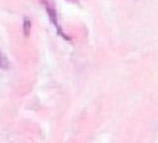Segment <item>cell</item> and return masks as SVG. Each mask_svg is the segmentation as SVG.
<instances>
[{
	"label": "cell",
	"mask_w": 158,
	"mask_h": 143,
	"mask_svg": "<svg viewBox=\"0 0 158 143\" xmlns=\"http://www.w3.org/2000/svg\"><path fill=\"white\" fill-rule=\"evenodd\" d=\"M42 3H44V6H45L46 12H48V15H49V19H50V21L53 23V25L56 27L58 34H59L61 37L66 38V40H70V37L66 36V33L62 31L61 25H59V23H58V15H57V11H56V8H54V6H53L50 2H49V0H42Z\"/></svg>",
	"instance_id": "1"
},
{
	"label": "cell",
	"mask_w": 158,
	"mask_h": 143,
	"mask_svg": "<svg viewBox=\"0 0 158 143\" xmlns=\"http://www.w3.org/2000/svg\"><path fill=\"white\" fill-rule=\"evenodd\" d=\"M31 29H32V21L31 19L28 17H24V24H23V31H24V34L28 37L29 33H31Z\"/></svg>",
	"instance_id": "2"
},
{
	"label": "cell",
	"mask_w": 158,
	"mask_h": 143,
	"mask_svg": "<svg viewBox=\"0 0 158 143\" xmlns=\"http://www.w3.org/2000/svg\"><path fill=\"white\" fill-rule=\"evenodd\" d=\"M8 68H9L8 58L2 51H0V69H8Z\"/></svg>",
	"instance_id": "3"
}]
</instances>
